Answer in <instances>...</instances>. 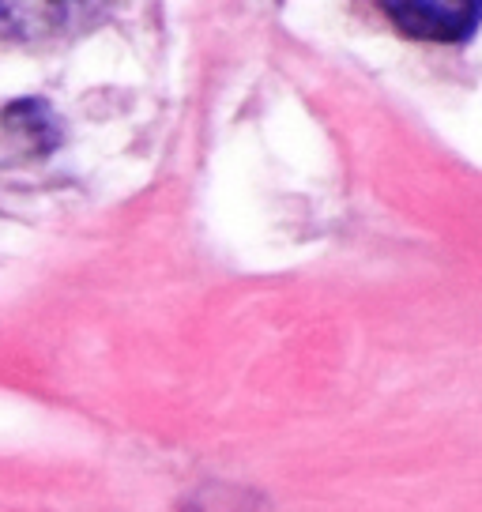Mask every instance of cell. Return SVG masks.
I'll list each match as a JSON object with an SVG mask.
<instances>
[{"label": "cell", "mask_w": 482, "mask_h": 512, "mask_svg": "<svg viewBox=\"0 0 482 512\" xmlns=\"http://www.w3.org/2000/svg\"><path fill=\"white\" fill-rule=\"evenodd\" d=\"M388 19L411 38L426 42H464L479 23V4H385Z\"/></svg>", "instance_id": "1"}, {"label": "cell", "mask_w": 482, "mask_h": 512, "mask_svg": "<svg viewBox=\"0 0 482 512\" xmlns=\"http://www.w3.org/2000/svg\"><path fill=\"white\" fill-rule=\"evenodd\" d=\"M8 125L16 128L19 136L27 140H46V147L57 144V125H53V117L42 102H16V106H8Z\"/></svg>", "instance_id": "2"}]
</instances>
